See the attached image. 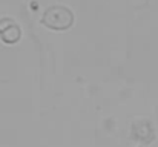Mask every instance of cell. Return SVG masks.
<instances>
[{
    "instance_id": "1",
    "label": "cell",
    "mask_w": 158,
    "mask_h": 147,
    "mask_svg": "<svg viewBox=\"0 0 158 147\" xmlns=\"http://www.w3.org/2000/svg\"><path fill=\"white\" fill-rule=\"evenodd\" d=\"M74 22V15L71 12V9L64 8V6H51L45 11L43 17H42V23L55 31H63L68 29Z\"/></svg>"
},
{
    "instance_id": "2",
    "label": "cell",
    "mask_w": 158,
    "mask_h": 147,
    "mask_svg": "<svg viewBox=\"0 0 158 147\" xmlns=\"http://www.w3.org/2000/svg\"><path fill=\"white\" fill-rule=\"evenodd\" d=\"M0 37L6 43H14V42H17L20 39V29L9 18L0 20Z\"/></svg>"
}]
</instances>
